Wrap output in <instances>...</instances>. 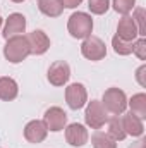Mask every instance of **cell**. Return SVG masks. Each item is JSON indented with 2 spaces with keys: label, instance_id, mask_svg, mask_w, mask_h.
Returning a JSON list of instances; mask_svg holds the SVG:
<instances>
[{
  "label": "cell",
  "instance_id": "cell-25",
  "mask_svg": "<svg viewBox=\"0 0 146 148\" xmlns=\"http://www.w3.org/2000/svg\"><path fill=\"white\" fill-rule=\"evenodd\" d=\"M136 79L141 86H146V66H141L138 71H136Z\"/></svg>",
  "mask_w": 146,
  "mask_h": 148
},
{
  "label": "cell",
  "instance_id": "cell-7",
  "mask_svg": "<svg viewBox=\"0 0 146 148\" xmlns=\"http://www.w3.org/2000/svg\"><path fill=\"white\" fill-rule=\"evenodd\" d=\"M50 84L53 86H64L69 77H71V67L65 60H57L48 67V74H46Z\"/></svg>",
  "mask_w": 146,
  "mask_h": 148
},
{
  "label": "cell",
  "instance_id": "cell-15",
  "mask_svg": "<svg viewBox=\"0 0 146 148\" xmlns=\"http://www.w3.org/2000/svg\"><path fill=\"white\" fill-rule=\"evenodd\" d=\"M17 91H19L17 83L12 77H7V76L0 77V100L10 102L17 97Z\"/></svg>",
  "mask_w": 146,
  "mask_h": 148
},
{
  "label": "cell",
  "instance_id": "cell-22",
  "mask_svg": "<svg viewBox=\"0 0 146 148\" xmlns=\"http://www.w3.org/2000/svg\"><path fill=\"white\" fill-rule=\"evenodd\" d=\"M132 19H134V23H136V26H138V33H139V36L145 38V35H146L145 9H143V7H138V9H136V12H134V16H132Z\"/></svg>",
  "mask_w": 146,
  "mask_h": 148
},
{
  "label": "cell",
  "instance_id": "cell-3",
  "mask_svg": "<svg viewBox=\"0 0 146 148\" xmlns=\"http://www.w3.org/2000/svg\"><path fill=\"white\" fill-rule=\"evenodd\" d=\"M102 105L105 107L107 112H112L115 115L119 114H124L126 107H127V97L122 90L119 88H108L105 93H103V98H102Z\"/></svg>",
  "mask_w": 146,
  "mask_h": 148
},
{
  "label": "cell",
  "instance_id": "cell-29",
  "mask_svg": "<svg viewBox=\"0 0 146 148\" xmlns=\"http://www.w3.org/2000/svg\"><path fill=\"white\" fill-rule=\"evenodd\" d=\"M0 28H2V17H0Z\"/></svg>",
  "mask_w": 146,
  "mask_h": 148
},
{
  "label": "cell",
  "instance_id": "cell-20",
  "mask_svg": "<svg viewBox=\"0 0 146 148\" xmlns=\"http://www.w3.org/2000/svg\"><path fill=\"white\" fill-rule=\"evenodd\" d=\"M132 43L134 41H126V40L119 38L117 35L112 38V47H113L115 53H119V55H129V53H132Z\"/></svg>",
  "mask_w": 146,
  "mask_h": 148
},
{
  "label": "cell",
  "instance_id": "cell-11",
  "mask_svg": "<svg viewBox=\"0 0 146 148\" xmlns=\"http://www.w3.org/2000/svg\"><path fill=\"white\" fill-rule=\"evenodd\" d=\"M65 141L71 147H83L88 143V129L83 124L74 122L65 129Z\"/></svg>",
  "mask_w": 146,
  "mask_h": 148
},
{
  "label": "cell",
  "instance_id": "cell-18",
  "mask_svg": "<svg viewBox=\"0 0 146 148\" xmlns=\"http://www.w3.org/2000/svg\"><path fill=\"white\" fill-rule=\"evenodd\" d=\"M108 122V134L112 140H115V141H122L127 134H126V131H124V127H122V121H120V117L119 115H115V117H112L107 121Z\"/></svg>",
  "mask_w": 146,
  "mask_h": 148
},
{
  "label": "cell",
  "instance_id": "cell-10",
  "mask_svg": "<svg viewBox=\"0 0 146 148\" xmlns=\"http://www.w3.org/2000/svg\"><path fill=\"white\" fill-rule=\"evenodd\" d=\"M26 31V17L19 12H14L7 17L5 21V26H3V38L9 40L12 36H17V35H23Z\"/></svg>",
  "mask_w": 146,
  "mask_h": 148
},
{
  "label": "cell",
  "instance_id": "cell-13",
  "mask_svg": "<svg viewBox=\"0 0 146 148\" xmlns=\"http://www.w3.org/2000/svg\"><path fill=\"white\" fill-rule=\"evenodd\" d=\"M138 26L131 16H124L117 24V36L126 41H134L138 38Z\"/></svg>",
  "mask_w": 146,
  "mask_h": 148
},
{
  "label": "cell",
  "instance_id": "cell-16",
  "mask_svg": "<svg viewBox=\"0 0 146 148\" xmlns=\"http://www.w3.org/2000/svg\"><path fill=\"white\" fill-rule=\"evenodd\" d=\"M38 9L48 17H59L64 10L60 0H38Z\"/></svg>",
  "mask_w": 146,
  "mask_h": 148
},
{
  "label": "cell",
  "instance_id": "cell-6",
  "mask_svg": "<svg viewBox=\"0 0 146 148\" xmlns=\"http://www.w3.org/2000/svg\"><path fill=\"white\" fill-rule=\"evenodd\" d=\"M65 102L72 110H79L86 105L88 102V91L84 84L81 83H72L65 88Z\"/></svg>",
  "mask_w": 146,
  "mask_h": 148
},
{
  "label": "cell",
  "instance_id": "cell-9",
  "mask_svg": "<svg viewBox=\"0 0 146 148\" xmlns=\"http://www.w3.org/2000/svg\"><path fill=\"white\" fill-rule=\"evenodd\" d=\"M26 40H28V45H29V52L33 55H43L50 48V38L41 29H35V31L28 33Z\"/></svg>",
  "mask_w": 146,
  "mask_h": 148
},
{
  "label": "cell",
  "instance_id": "cell-28",
  "mask_svg": "<svg viewBox=\"0 0 146 148\" xmlns=\"http://www.w3.org/2000/svg\"><path fill=\"white\" fill-rule=\"evenodd\" d=\"M12 2H16V3H21V2H24V0H12Z\"/></svg>",
  "mask_w": 146,
  "mask_h": 148
},
{
  "label": "cell",
  "instance_id": "cell-1",
  "mask_svg": "<svg viewBox=\"0 0 146 148\" xmlns=\"http://www.w3.org/2000/svg\"><path fill=\"white\" fill-rule=\"evenodd\" d=\"M3 55L10 64H19L23 62L28 55H31L29 52V45L24 35H17L7 40L5 47H3Z\"/></svg>",
  "mask_w": 146,
  "mask_h": 148
},
{
  "label": "cell",
  "instance_id": "cell-19",
  "mask_svg": "<svg viewBox=\"0 0 146 148\" xmlns=\"http://www.w3.org/2000/svg\"><path fill=\"white\" fill-rule=\"evenodd\" d=\"M91 143H93V148H117L115 140H112L107 133H102V131H96L91 136Z\"/></svg>",
  "mask_w": 146,
  "mask_h": 148
},
{
  "label": "cell",
  "instance_id": "cell-5",
  "mask_svg": "<svg viewBox=\"0 0 146 148\" xmlns=\"http://www.w3.org/2000/svg\"><path fill=\"white\" fill-rule=\"evenodd\" d=\"M81 53L88 59V60H102L107 55V47L103 43V40L98 36H88L84 38L83 45H81Z\"/></svg>",
  "mask_w": 146,
  "mask_h": 148
},
{
  "label": "cell",
  "instance_id": "cell-27",
  "mask_svg": "<svg viewBox=\"0 0 146 148\" xmlns=\"http://www.w3.org/2000/svg\"><path fill=\"white\" fill-rule=\"evenodd\" d=\"M129 148H146V141L145 140H138L136 143H132Z\"/></svg>",
  "mask_w": 146,
  "mask_h": 148
},
{
  "label": "cell",
  "instance_id": "cell-26",
  "mask_svg": "<svg viewBox=\"0 0 146 148\" xmlns=\"http://www.w3.org/2000/svg\"><path fill=\"white\" fill-rule=\"evenodd\" d=\"M81 2L83 0H60V3H62L64 9H76Z\"/></svg>",
  "mask_w": 146,
  "mask_h": 148
},
{
  "label": "cell",
  "instance_id": "cell-24",
  "mask_svg": "<svg viewBox=\"0 0 146 148\" xmlns=\"http://www.w3.org/2000/svg\"><path fill=\"white\" fill-rule=\"evenodd\" d=\"M132 52H134L141 60H145L146 59V38L134 40V43H132Z\"/></svg>",
  "mask_w": 146,
  "mask_h": 148
},
{
  "label": "cell",
  "instance_id": "cell-12",
  "mask_svg": "<svg viewBox=\"0 0 146 148\" xmlns=\"http://www.w3.org/2000/svg\"><path fill=\"white\" fill-rule=\"evenodd\" d=\"M48 134V129L43 121H31L24 127V138L29 143H41Z\"/></svg>",
  "mask_w": 146,
  "mask_h": 148
},
{
  "label": "cell",
  "instance_id": "cell-2",
  "mask_svg": "<svg viewBox=\"0 0 146 148\" xmlns=\"http://www.w3.org/2000/svg\"><path fill=\"white\" fill-rule=\"evenodd\" d=\"M67 29H69V33H71L72 38L84 40V38L91 36V31H93V19H91V16L86 14V12H74L72 16L69 17Z\"/></svg>",
  "mask_w": 146,
  "mask_h": 148
},
{
  "label": "cell",
  "instance_id": "cell-14",
  "mask_svg": "<svg viewBox=\"0 0 146 148\" xmlns=\"http://www.w3.org/2000/svg\"><path fill=\"white\" fill-rule=\"evenodd\" d=\"M122 121V127L126 131V134L129 136H141L143 131H145V126H143V119H139L138 115H134L132 112H127L120 117Z\"/></svg>",
  "mask_w": 146,
  "mask_h": 148
},
{
  "label": "cell",
  "instance_id": "cell-17",
  "mask_svg": "<svg viewBox=\"0 0 146 148\" xmlns=\"http://www.w3.org/2000/svg\"><path fill=\"white\" fill-rule=\"evenodd\" d=\"M127 105L131 107V112H132L134 115H138L139 119H145L146 117V95L145 93L134 95V97L127 102Z\"/></svg>",
  "mask_w": 146,
  "mask_h": 148
},
{
  "label": "cell",
  "instance_id": "cell-4",
  "mask_svg": "<svg viewBox=\"0 0 146 148\" xmlns=\"http://www.w3.org/2000/svg\"><path fill=\"white\" fill-rule=\"evenodd\" d=\"M84 119H86V124L91 129H102L107 124L108 115H107V110H105V107L102 105L100 100H91V102H88Z\"/></svg>",
  "mask_w": 146,
  "mask_h": 148
},
{
  "label": "cell",
  "instance_id": "cell-8",
  "mask_svg": "<svg viewBox=\"0 0 146 148\" xmlns=\"http://www.w3.org/2000/svg\"><path fill=\"white\" fill-rule=\"evenodd\" d=\"M43 122H45L48 131L59 133L67 124V114L62 110L60 107H50L48 110L45 112V115H43Z\"/></svg>",
  "mask_w": 146,
  "mask_h": 148
},
{
  "label": "cell",
  "instance_id": "cell-21",
  "mask_svg": "<svg viewBox=\"0 0 146 148\" xmlns=\"http://www.w3.org/2000/svg\"><path fill=\"white\" fill-rule=\"evenodd\" d=\"M88 7L93 14L96 16H102L108 10L110 7V0H88Z\"/></svg>",
  "mask_w": 146,
  "mask_h": 148
},
{
  "label": "cell",
  "instance_id": "cell-23",
  "mask_svg": "<svg viewBox=\"0 0 146 148\" xmlns=\"http://www.w3.org/2000/svg\"><path fill=\"white\" fill-rule=\"evenodd\" d=\"M134 3H136V0H113V9H115L119 14L127 16V14L134 9Z\"/></svg>",
  "mask_w": 146,
  "mask_h": 148
}]
</instances>
